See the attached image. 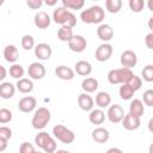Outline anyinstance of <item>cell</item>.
Returning a JSON list of instances; mask_svg holds the SVG:
<instances>
[{
    "label": "cell",
    "mask_w": 153,
    "mask_h": 153,
    "mask_svg": "<svg viewBox=\"0 0 153 153\" xmlns=\"http://www.w3.org/2000/svg\"><path fill=\"white\" fill-rule=\"evenodd\" d=\"M74 71L76 72L78 75H81V76H88L91 73H92V66L88 61H85V60H80L75 63L74 66Z\"/></svg>",
    "instance_id": "obj_22"
},
{
    "label": "cell",
    "mask_w": 153,
    "mask_h": 153,
    "mask_svg": "<svg viewBox=\"0 0 153 153\" xmlns=\"http://www.w3.org/2000/svg\"><path fill=\"white\" fill-rule=\"evenodd\" d=\"M120 62H121L122 67L131 69V68L135 67L136 63H137V56H136V54H135L133 50H124V51L121 54Z\"/></svg>",
    "instance_id": "obj_12"
},
{
    "label": "cell",
    "mask_w": 153,
    "mask_h": 153,
    "mask_svg": "<svg viewBox=\"0 0 153 153\" xmlns=\"http://www.w3.org/2000/svg\"><path fill=\"white\" fill-rule=\"evenodd\" d=\"M0 71H1L0 80H4V79L6 78V68H5V66H0Z\"/></svg>",
    "instance_id": "obj_45"
},
{
    "label": "cell",
    "mask_w": 153,
    "mask_h": 153,
    "mask_svg": "<svg viewBox=\"0 0 153 153\" xmlns=\"http://www.w3.org/2000/svg\"><path fill=\"white\" fill-rule=\"evenodd\" d=\"M84 5V0H62V7L67 10H81Z\"/></svg>",
    "instance_id": "obj_30"
},
{
    "label": "cell",
    "mask_w": 153,
    "mask_h": 153,
    "mask_svg": "<svg viewBox=\"0 0 153 153\" xmlns=\"http://www.w3.org/2000/svg\"><path fill=\"white\" fill-rule=\"evenodd\" d=\"M97 36L104 43L111 41L112 37H114V29H112V26L109 25V24H100L97 27Z\"/></svg>",
    "instance_id": "obj_14"
},
{
    "label": "cell",
    "mask_w": 153,
    "mask_h": 153,
    "mask_svg": "<svg viewBox=\"0 0 153 153\" xmlns=\"http://www.w3.org/2000/svg\"><path fill=\"white\" fill-rule=\"evenodd\" d=\"M78 105L84 111H92L94 106V99L88 93H80L78 96Z\"/></svg>",
    "instance_id": "obj_17"
},
{
    "label": "cell",
    "mask_w": 153,
    "mask_h": 153,
    "mask_svg": "<svg viewBox=\"0 0 153 153\" xmlns=\"http://www.w3.org/2000/svg\"><path fill=\"white\" fill-rule=\"evenodd\" d=\"M73 36H74L73 27H71V26L63 25V26H60V29L57 30V38L61 42H67L68 43L73 38Z\"/></svg>",
    "instance_id": "obj_27"
},
{
    "label": "cell",
    "mask_w": 153,
    "mask_h": 153,
    "mask_svg": "<svg viewBox=\"0 0 153 153\" xmlns=\"http://www.w3.org/2000/svg\"><path fill=\"white\" fill-rule=\"evenodd\" d=\"M55 153H71V152L67 151V149H57Z\"/></svg>",
    "instance_id": "obj_50"
},
{
    "label": "cell",
    "mask_w": 153,
    "mask_h": 153,
    "mask_svg": "<svg viewBox=\"0 0 153 153\" xmlns=\"http://www.w3.org/2000/svg\"><path fill=\"white\" fill-rule=\"evenodd\" d=\"M142 102L147 106H153V90H146L142 94Z\"/></svg>",
    "instance_id": "obj_37"
},
{
    "label": "cell",
    "mask_w": 153,
    "mask_h": 153,
    "mask_svg": "<svg viewBox=\"0 0 153 153\" xmlns=\"http://www.w3.org/2000/svg\"><path fill=\"white\" fill-rule=\"evenodd\" d=\"M0 137L2 139H6V140H10L12 137V129L6 127V126H1L0 127Z\"/></svg>",
    "instance_id": "obj_40"
},
{
    "label": "cell",
    "mask_w": 153,
    "mask_h": 153,
    "mask_svg": "<svg viewBox=\"0 0 153 153\" xmlns=\"http://www.w3.org/2000/svg\"><path fill=\"white\" fill-rule=\"evenodd\" d=\"M51 19H53V18H50V16H49L47 12L39 11V12H37V13L35 14L33 23H35L36 27L43 30V29L49 27V25H50V23H51Z\"/></svg>",
    "instance_id": "obj_16"
},
{
    "label": "cell",
    "mask_w": 153,
    "mask_h": 153,
    "mask_svg": "<svg viewBox=\"0 0 153 153\" xmlns=\"http://www.w3.org/2000/svg\"><path fill=\"white\" fill-rule=\"evenodd\" d=\"M110 137V133L104 127H97L92 131V140L97 143H105Z\"/></svg>",
    "instance_id": "obj_19"
},
{
    "label": "cell",
    "mask_w": 153,
    "mask_h": 153,
    "mask_svg": "<svg viewBox=\"0 0 153 153\" xmlns=\"http://www.w3.org/2000/svg\"><path fill=\"white\" fill-rule=\"evenodd\" d=\"M16 87H17V90H18L20 93L26 94V93L32 92V90H33V82H32L31 79L23 78V79H19V80L17 81Z\"/></svg>",
    "instance_id": "obj_25"
},
{
    "label": "cell",
    "mask_w": 153,
    "mask_h": 153,
    "mask_svg": "<svg viewBox=\"0 0 153 153\" xmlns=\"http://www.w3.org/2000/svg\"><path fill=\"white\" fill-rule=\"evenodd\" d=\"M53 20L54 23L63 26H71L74 27L76 25V17L74 16V13H72L69 10L65 8V7H57L54 10L53 12Z\"/></svg>",
    "instance_id": "obj_3"
},
{
    "label": "cell",
    "mask_w": 153,
    "mask_h": 153,
    "mask_svg": "<svg viewBox=\"0 0 153 153\" xmlns=\"http://www.w3.org/2000/svg\"><path fill=\"white\" fill-rule=\"evenodd\" d=\"M118 93H120V98L122 100H130L133 98L135 91L133 90V87L129 84H123V85L120 86Z\"/></svg>",
    "instance_id": "obj_29"
},
{
    "label": "cell",
    "mask_w": 153,
    "mask_h": 153,
    "mask_svg": "<svg viewBox=\"0 0 153 153\" xmlns=\"http://www.w3.org/2000/svg\"><path fill=\"white\" fill-rule=\"evenodd\" d=\"M146 5H147V7H148V10H149L151 12H153V0H148Z\"/></svg>",
    "instance_id": "obj_49"
},
{
    "label": "cell",
    "mask_w": 153,
    "mask_h": 153,
    "mask_svg": "<svg viewBox=\"0 0 153 153\" xmlns=\"http://www.w3.org/2000/svg\"><path fill=\"white\" fill-rule=\"evenodd\" d=\"M19 153H36V149L32 143L30 142H23L19 146Z\"/></svg>",
    "instance_id": "obj_38"
},
{
    "label": "cell",
    "mask_w": 153,
    "mask_h": 153,
    "mask_svg": "<svg viewBox=\"0 0 153 153\" xmlns=\"http://www.w3.org/2000/svg\"><path fill=\"white\" fill-rule=\"evenodd\" d=\"M141 126V120L134 115H131L130 112L126 114L123 121H122V127L127 130H136L139 129Z\"/></svg>",
    "instance_id": "obj_15"
},
{
    "label": "cell",
    "mask_w": 153,
    "mask_h": 153,
    "mask_svg": "<svg viewBox=\"0 0 153 153\" xmlns=\"http://www.w3.org/2000/svg\"><path fill=\"white\" fill-rule=\"evenodd\" d=\"M87 47V41L81 35H74L68 42V48L74 53H82Z\"/></svg>",
    "instance_id": "obj_10"
},
{
    "label": "cell",
    "mask_w": 153,
    "mask_h": 153,
    "mask_svg": "<svg viewBox=\"0 0 153 153\" xmlns=\"http://www.w3.org/2000/svg\"><path fill=\"white\" fill-rule=\"evenodd\" d=\"M112 45L109 43H102L100 45H98V48L96 49V60L99 62H105L108 61L111 55H112Z\"/></svg>",
    "instance_id": "obj_9"
},
{
    "label": "cell",
    "mask_w": 153,
    "mask_h": 153,
    "mask_svg": "<svg viewBox=\"0 0 153 153\" xmlns=\"http://www.w3.org/2000/svg\"><path fill=\"white\" fill-rule=\"evenodd\" d=\"M129 85H130V86L133 87V90L136 92V91H139V90L141 88V86H142V79H141L140 76H137V75L134 74V76H133V79L130 80Z\"/></svg>",
    "instance_id": "obj_39"
},
{
    "label": "cell",
    "mask_w": 153,
    "mask_h": 153,
    "mask_svg": "<svg viewBox=\"0 0 153 153\" xmlns=\"http://www.w3.org/2000/svg\"><path fill=\"white\" fill-rule=\"evenodd\" d=\"M7 141H8V140L0 137V152H4V151L6 149V147H7Z\"/></svg>",
    "instance_id": "obj_43"
},
{
    "label": "cell",
    "mask_w": 153,
    "mask_h": 153,
    "mask_svg": "<svg viewBox=\"0 0 153 153\" xmlns=\"http://www.w3.org/2000/svg\"><path fill=\"white\" fill-rule=\"evenodd\" d=\"M145 111V106H143V102L141 99H133L129 104V112L136 117H141L143 115Z\"/></svg>",
    "instance_id": "obj_26"
},
{
    "label": "cell",
    "mask_w": 153,
    "mask_h": 153,
    "mask_svg": "<svg viewBox=\"0 0 153 153\" xmlns=\"http://www.w3.org/2000/svg\"><path fill=\"white\" fill-rule=\"evenodd\" d=\"M53 135L55 139L66 145H69L75 140V134L63 124H56L53 128Z\"/></svg>",
    "instance_id": "obj_6"
},
{
    "label": "cell",
    "mask_w": 153,
    "mask_h": 153,
    "mask_svg": "<svg viewBox=\"0 0 153 153\" xmlns=\"http://www.w3.org/2000/svg\"><path fill=\"white\" fill-rule=\"evenodd\" d=\"M106 153H123L122 149H120L118 147H111L106 151Z\"/></svg>",
    "instance_id": "obj_44"
},
{
    "label": "cell",
    "mask_w": 153,
    "mask_h": 153,
    "mask_svg": "<svg viewBox=\"0 0 153 153\" xmlns=\"http://www.w3.org/2000/svg\"><path fill=\"white\" fill-rule=\"evenodd\" d=\"M36 105H37V100L32 96H25L18 102V109L25 114L33 111L36 109Z\"/></svg>",
    "instance_id": "obj_13"
},
{
    "label": "cell",
    "mask_w": 153,
    "mask_h": 153,
    "mask_svg": "<svg viewBox=\"0 0 153 153\" xmlns=\"http://www.w3.org/2000/svg\"><path fill=\"white\" fill-rule=\"evenodd\" d=\"M88 121L92 124H96V126L103 124V122L105 121V112L103 111V109H99V108L98 109H93L92 111H90Z\"/></svg>",
    "instance_id": "obj_24"
},
{
    "label": "cell",
    "mask_w": 153,
    "mask_h": 153,
    "mask_svg": "<svg viewBox=\"0 0 153 153\" xmlns=\"http://www.w3.org/2000/svg\"><path fill=\"white\" fill-rule=\"evenodd\" d=\"M98 85H99L98 80L96 78H91V76L90 78H86V79H84L81 81V88L84 90L85 93H92V92H94L98 88Z\"/></svg>",
    "instance_id": "obj_28"
},
{
    "label": "cell",
    "mask_w": 153,
    "mask_h": 153,
    "mask_svg": "<svg viewBox=\"0 0 153 153\" xmlns=\"http://www.w3.org/2000/svg\"><path fill=\"white\" fill-rule=\"evenodd\" d=\"M105 8L109 13H118L122 8V1L121 0H106Z\"/></svg>",
    "instance_id": "obj_31"
},
{
    "label": "cell",
    "mask_w": 153,
    "mask_h": 153,
    "mask_svg": "<svg viewBox=\"0 0 153 153\" xmlns=\"http://www.w3.org/2000/svg\"><path fill=\"white\" fill-rule=\"evenodd\" d=\"M96 105L99 108V109H105V108H109L111 105V96L105 92V91H100L96 94Z\"/></svg>",
    "instance_id": "obj_23"
},
{
    "label": "cell",
    "mask_w": 153,
    "mask_h": 153,
    "mask_svg": "<svg viewBox=\"0 0 153 153\" xmlns=\"http://www.w3.org/2000/svg\"><path fill=\"white\" fill-rule=\"evenodd\" d=\"M10 75L13 78V79H17V80H19V79H23V76H24V68H23V66L22 65H19V63H13L11 67H10Z\"/></svg>",
    "instance_id": "obj_32"
},
{
    "label": "cell",
    "mask_w": 153,
    "mask_h": 153,
    "mask_svg": "<svg viewBox=\"0 0 153 153\" xmlns=\"http://www.w3.org/2000/svg\"><path fill=\"white\" fill-rule=\"evenodd\" d=\"M20 44H22V48L24 50H31V49H35V38L31 36V35H24L22 37V41H20Z\"/></svg>",
    "instance_id": "obj_33"
},
{
    "label": "cell",
    "mask_w": 153,
    "mask_h": 153,
    "mask_svg": "<svg viewBox=\"0 0 153 153\" xmlns=\"http://www.w3.org/2000/svg\"><path fill=\"white\" fill-rule=\"evenodd\" d=\"M50 118H51L50 111L47 108L41 106L35 111L32 120H31V124L35 129L39 130V129H43L47 127V124L50 122Z\"/></svg>",
    "instance_id": "obj_5"
},
{
    "label": "cell",
    "mask_w": 153,
    "mask_h": 153,
    "mask_svg": "<svg viewBox=\"0 0 153 153\" xmlns=\"http://www.w3.org/2000/svg\"><path fill=\"white\" fill-rule=\"evenodd\" d=\"M35 143L37 147L42 148L44 153H55L57 149V145L55 139L48 134L47 131H41L35 136Z\"/></svg>",
    "instance_id": "obj_4"
},
{
    "label": "cell",
    "mask_w": 153,
    "mask_h": 153,
    "mask_svg": "<svg viewBox=\"0 0 153 153\" xmlns=\"http://www.w3.org/2000/svg\"><path fill=\"white\" fill-rule=\"evenodd\" d=\"M147 127H148V130L151 131V133H153V117L148 121V124H147Z\"/></svg>",
    "instance_id": "obj_47"
},
{
    "label": "cell",
    "mask_w": 153,
    "mask_h": 153,
    "mask_svg": "<svg viewBox=\"0 0 153 153\" xmlns=\"http://www.w3.org/2000/svg\"><path fill=\"white\" fill-rule=\"evenodd\" d=\"M43 4H44V2H43L42 0H27V1H26V5H27L30 8H32V10H38V8H41Z\"/></svg>",
    "instance_id": "obj_41"
},
{
    "label": "cell",
    "mask_w": 153,
    "mask_h": 153,
    "mask_svg": "<svg viewBox=\"0 0 153 153\" xmlns=\"http://www.w3.org/2000/svg\"><path fill=\"white\" fill-rule=\"evenodd\" d=\"M16 85L10 81H4L0 84V97L2 99H10L16 93Z\"/></svg>",
    "instance_id": "obj_20"
},
{
    "label": "cell",
    "mask_w": 153,
    "mask_h": 153,
    "mask_svg": "<svg viewBox=\"0 0 153 153\" xmlns=\"http://www.w3.org/2000/svg\"><path fill=\"white\" fill-rule=\"evenodd\" d=\"M148 153H153V142L149 145V147H148Z\"/></svg>",
    "instance_id": "obj_51"
},
{
    "label": "cell",
    "mask_w": 153,
    "mask_h": 153,
    "mask_svg": "<svg viewBox=\"0 0 153 153\" xmlns=\"http://www.w3.org/2000/svg\"><path fill=\"white\" fill-rule=\"evenodd\" d=\"M45 73H47L45 67L39 62H32L27 67V75L30 76V79L41 80L45 76Z\"/></svg>",
    "instance_id": "obj_8"
},
{
    "label": "cell",
    "mask_w": 153,
    "mask_h": 153,
    "mask_svg": "<svg viewBox=\"0 0 153 153\" xmlns=\"http://www.w3.org/2000/svg\"><path fill=\"white\" fill-rule=\"evenodd\" d=\"M19 57V53L16 45L8 44L4 48V59L10 63H16V61Z\"/></svg>",
    "instance_id": "obj_21"
},
{
    "label": "cell",
    "mask_w": 153,
    "mask_h": 153,
    "mask_svg": "<svg viewBox=\"0 0 153 153\" xmlns=\"http://www.w3.org/2000/svg\"><path fill=\"white\" fill-rule=\"evenodd\" d=\"M36 153H43V152H36Z\"/></svg>",
    "instance_id": "obj_52"
},
{
    "label": "cell",
    "mask_w": 153,
    "mask_h": 153,
    "mask_svg": "<svg viewBox=\"0 0 153 153\" xmlns=\"http://www.w3.org/2000/svg\"><path fill=\"white\" fill-rule=\"evenodd\" d=\"M134 73L131 72V69L129 68H116V69H111L108 73V81L112 85H123V84H129L130 80L133 79Z\"/></svg>",
    "instance_id": "obj_2"
},
{
    "label": "cell",
    "mask_w": 153,
    "mask_h": 153,
    "mask_svg": "<svg viewBox=\"0 0 153 153\" xmlns=\"http://www.w3.org/2000/svg\"><path fill=\"white\" fill-rule=\"evenodd\" d=\"M124 116H126L124 110H123V108L120 104H112V105H110L108 108L106 117H108V120L111 123H120V122H122Z\"/></svg>",
    "instance_id": "obj_7"
},
{
    "label": "cell",
    "mask_w": 153,
    "mask_h": 153,
    "mask_svg": "<svg viewBox=\"0 0 153 153\" xmlns=\"http://www.w3.org/2000/svg\"><path fill=\"white\" fill-rule=\"evenodd\" d=\"M13 115H12V111L6 109V108H2L0 109V123L1 124H5V123H8L11 122Z\"/></svg>",
    "instance_id": "obj_36"
},
{
    "label": "cell",
    "mask_w": 153,
    "mask_h": 153,
    "mask_svg": "<svg viewBox=\"0 0 153 153\" xmlns=\"http://www.w3.org/2000/svg\"><path fill=\"white\" fill-rule=\"evenodd\" d=\"M128 5H129V7H130V10H131L133 12L140 13V12L143 10V7H145L146 4H145L143 0H129Z\"/></svg>",
    "instance_id": "obj_35"
},
{
    "label": "cell",
    "mask_w": 153,
    "mask_h": 153,
    "mask_svg": "<svg viewBox=\"0 0 153 153\" xmlns=\"http://www.w3.org/2000/svg\"><path fill=\"white\" fill-rule=\"evenodd\" d=\"M105 11L102 6L94 5L86 10H82L80 13V19L85 24H100L104 20Z\"/></svg>",
    "instance_id": "obj_1"
},
{
    "label": "cell",
    "mask_w": 153,
    "mask_h": 153,
    "mask_svg": "<svg viewBox=\"0 0 153 153\" xmlns=\"http://www.w3.org/2000/svg\"><path fill=\"white\" fill-rule=\"evenodd\" d=\"M145 44L148 49L153 50V32H149L145 36Z\"/></svg>",
    "instance_id": "obj_42"
},
{
    "label": "cell",
    "mask_w": 153,
    "mask_h": 153,
    "mask_svg": "<svg viewBox=\"0 0 153 153\" xmlns=\"http://www.w3.org/2000/svg\"><path fill=\"white\" fill-rule=\"evenodd\" d=\"M147 25H148V29L151 30V32H153V17H151V18L148 19Z\"/></svg>",
    "instance_id": "obj_46"
},
{
    "label": "cell",
    "mask_w": 153,
    "mask_h": 153,
    "mask_svg": "<svg viewBox=\"0 0 153 153\" xmlns=\"http://www.w3.org/2000/svg\"><path fill=\"white\" fill-rule=\"evenodd\" d=\"M141 79L147 81V82H152L153 81V65H147V66H145L142 68Z\"/></svg>",
    "instance_id": "obj_34"
},
{
    "label": "cell",
    "mask_w": 153,
    "mask_h": 153,
    "mask_svg": "<svg viewBox=\"0 0 153 153\" xmlns=\"http://www.w3.org/2000/svg\"><path fill=\"white\" fill-rule=\"evenodd\" d=\"M55 74L61 80H72V79H74L75 71L65 65H60L55 68Z\"/></svg>",
    "instance_id": "obj_18"
},
{
    "label": "cell",
    "mask_w": 153,
    "mask_h": 153,
    "mask_svg": "<svg viewBox=\"0 0 153 153\" xmlns=\"http://www.w3.org/2000/svg\"><path fill=\"white\" fill-rule=\"evenodd\" d=\"M56 0H47V1H44V4L45 5H48V6H54V5H56Z\"/></svg>",
    "instance_id": "obj_48"
},
{
    "label": "cell",
    "mask_w": 153,
    "mask_h": 153,
    "mask_svg": "<svg viewBox=\"0 0 153 153\" xmlns=\"http://www.w3.org/2000/svg\"><path fill=\"white\" fill-rule=\"evenodd\" d=\"M33 53H35V56L41 60V61H47L51 57V54H53V50H51V47L48 44V43H38L35 49H33Z\"/></svg>",
    "instance_id": "obj_11"
}]
</instances>
